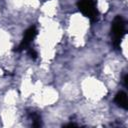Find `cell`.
<instances>
[{"label":"cell","instance_id":"obj_2","mask_svg":"<svg viewBox=\"0 0 128 128\" xmlns=\"http://www.w3.org/2000/svg\"><path fill=\"white\" fill-rule=\"evenodd\" d=\"M78 6H79L80 11L89 19L95 20L97 18L98 12H97L96 5L93 0H80Z\"/></svg>","mask_w":128,"mask_h":128},{"label":"cell","instance_id":"obj_3","mask_svg":"<svg viewBox=\"0 0 128 128\" xmlns=\"http://www.w3.org/2000/svg\"><path fill=\"white\" fill-rule=\"evenodd\" d=\"M36 35H37V30H36V28H35L34 26L30 27V28L25 32L24 38H23V40H22V42H21L19 48H20L21 50L28 48L29 45H30V43L33 41V39L35 38Z\"/></svg>","mask_w":128,"mask_h":128},{"label":"cell","instance_id":"obj_1","mask_svg":"<svg viewBox=\"0 0 128 128\" xmlns=\"http://www.w3.org/2000/svg\"><path fill=\"white\" fill-rule=\"evenodd\" d=\"M125 34V21L121 16H117L112 24V41L115 47L120 45V42Z\"/></svg>","mask_w":128,"mask_h":128},{"label":"cell","instance_id":"obj_4","mask_svg":"<svg viewBox=\"0 0 128 128\" xmlns=\"http://www.w3.org/2000/svg\"><path fill=\"white\" fill-rule=\"evenodd\" d=\"M115 102L121 107V108H124V109H127V95L120 91L116 97H115Z\"/></svg>","mask_w":128,"mask_h":128}]
</instances>
